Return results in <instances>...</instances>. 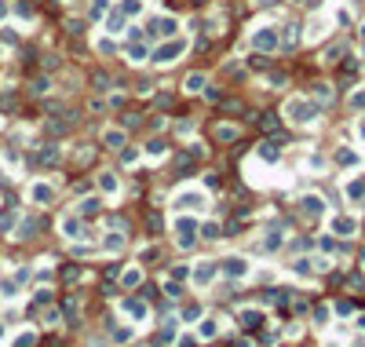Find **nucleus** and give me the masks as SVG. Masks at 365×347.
Instances as JSON below:
<instances>
[{"label":"nucleus","instance_id":"f257e3e1","mask_svg":"<svg viewBox=\"0 0 365 347\" xmlns=\"http://www.w3.org/2000/svg\"><path fill=\"white\" fill-rule=\"evenodd\" d=\"M186 48H190V40L186 37H168V40H161L154 51H150V62L154 66H172V62H179Z\"/></svg>","mask_w":365,"mask_h":347},{"label":"nucleus","instance_id":"f03ea898","mask_svg":"<svg viewBox=\"0 0 365 347\" xmlns=\"http://www.w3.org/2000/svg\"><path fill=\"white\" fill-rule=\"evenodd\" d=\"M318 102H311V99H303V95H292L289 102H285V117L292 121V124H314L318 121Z\"/></svg>","mask_w":365,"mask_h":347},{"label":"nucleus","instance_id":"7ed1b4c3","mask_svg":"<svg viewBox=\"0 0 365 347\" xmlns=\"http://www.w3.org/2000/svg\"><path fill=\"white\" fill-rule=\"evenodd\" d=\"M252 48L256 51H267V55L278 51L281 48V29L278 26H256L252 29Z\"/></svg>","mask_w":365,"mask_h":347},{"label":"nucleus","instance_id":"20e7f679","mask_svg":"<svg viewBox=\"0 0 365 347\" xmlns=\"http://www.w3.org/2000/svg\"><path fill=\"white\" fill-rule=\"evenodd\" d=\"M146 37H150V40L179 37V18H172V15H164V18H146Z\"/></svg>","mask_w":365,"mask_h":347},{"label":"nucleus","instance_id":"39448f33","mask_svg":"<svg viewBox=\"0 0 365 347\" xmlns=\"http://www.w3.org/2000/svg\"><path fill=\"white\" fill-rule=\"evenodd\" d=\"M175 212H201V208L208 205V198H205V190H197V187H186V190H179L175 194Z\"/></svg>","mask_w":365,"mask_h":347},{"label":"nucleus","instance_id":"423d86ee","mask_svg":"<svg viewBox=\"0 0 365 347\" xmlns=\"http://www.w3.org/2000/svg\"><path fill=\"white\" fill-rule=\"evenodd\" d=\"M172 230H175V241H179V249H190L194 241H197V219H190V216H179L172 223Z\"/></svg>","mask_w":365,"mask_h":347},{"label":"nucleus","instance_id":"0eeeda50","mask_svg":"<svg viewBox=\"0 0 365 347\" xmlns=\"http://www.w3.org/2000/svg\"><path fill=\"white\" fill-rule=\"evenodd\" d=\"M58 230H62V238H69V241L84 238V223H80V216H62V219H58Z\"/></svg>","mask_w":365,"mask_h":347},{"label":"nucleus","instance_id":"6e6552de","mask_svg":"<svg viewBox=\"0 0 365 347\" xmlns=\"http://www.w3.org/2000/svg\"><path fill=\"white\" fill-rule=\"evenodd\" d=\"M29 201L33 205H51L55 201V187L51 183H29Z\"/></svg>","mask_w":365,"mask_h":347},{"label":"nucleus","instance_id":"1a4fd4ad","mask_svg":"<svg viewBox=\"0 0 365 347\" xmlns=\"http://www.w3.org/2000/svg\"><path fill=\"white\" fill-rule=\"evenodd\" d=\"M124 29H128V18L117 7H110V11H106V33H110V37H121Z\"/></svg>","mask_w":365,"mask_h":347},{"label":"nucleus","instance_id":"9d476101","mask_svg":"<svg viewBox=\"0 0 365 347\" xmlns=\"http://www.w3.org/2000/svg\"><path fill=\"white\" fill-rule=\"evenodd\" d=\"M223 274H227V278H245V274H249V260H245V256L223 260Z\"/></svg>","mask_w":365,"mask_h":347},{"label":"nucleus","instance_id":"9b49d317","mask_svg":"<svg viewBox=\"0 0 365 347\" xmlns=\"http://www.w3.org/2000/svg\"><path fill=\"white\" fill-rule=\"evenodd\" d=\"M216 263H212V260H201V263H197V267H194V285H208L212 282V278H216Z\"/></svg>","mask_w":365,"mask_h":347},{"label":"nucleus","instance_id":"f8f14e48","mask_svg":"<svg viewBox=\"0 0 365 347\" xmlns=\"http://www.w3.org/2000/svg\"><path fill=\"white\" fill-rule=\"evenodd\" d=\"M300 208H303V216H311V219H318L325 212V201L318 198V194H307V198H300Z\"/></svg>","mask_w":365,"mask_h":347},{"label":"nucleus","instance_id":"ddd939ff","mask_svg":"<svg viewBox=\"0 0 365 347\" xmlns=\"http://www.w3.org/2000/svg\"><path fill=\"white\" fill-rule=\"evenodd\" d=\"M99 190L106 194V198H113V194L121 190V179H117V172H110V168L99 172Z\"/></svg>","mask_w":365,"mask_h":347},{"label":"nucleus","instance_id":"4468645a","mask_svg":"<svg viewBox=\"0 0 365 347\" xmlns=\"http://www.w3.org/2000/svg\"><path fill=\"white\" fill-rule=\"evenodd\" d=\"M355 230H358V223H355L351 216H336V219H333V234H340V238H351Z\"/></svg>","mask_w":365,"mask_h":347},{"label":"nucleus","instance_id":"2eb2a0df","mask_svg":"<svg viewBox=\"0 0 365 347\" xmlns=\"http://www.w3.org/2000/svg\"><path fill=\"white\" fill-rule=\"evenodd\" d=\"M205 88H208V77L205 73H190V77L183 80V91H190V95H197V91H205Z\"/></svg>","mask_w":365,"mask_h":347},{"label":"nucleus","instance_id":"dca6fc26","mask_svg":"<svg viewBox=\"0 0 365 347\" xmlns=\"http://www.w3.org/2000/svg\"><path fill=\"white\" fill-rule=\"evenodd\" d=\"M102 143L110 146V150H124V132L121 128H106L102 132Z\"/></svg>","mask_w":365,"mask_h":347},{"label":"nucleus","instance_id":"f3484780","mask_svg":"<svg viewBox=\"0 0 365 347\" xmlns=\"http://www.w3.org/2000/svg\"><path fill=\"white\" fill-rule=\"evenodd\" d=\"M256 157H260V161H270V165H274V161L281 157V143H263L260 150H256Z\"/></svg>","mask_w":365,"mask_h":347},{"label":"nucleus","instance_id":"a211bd4d","mask_svg":"<svg viewBox=\"0 0 365 347\" xmlns=\"http://www.w3.org/2000/svg\"><path fill=\"white\" fill-rule=\"evenodd\" d=\"M99 205H102L99 198H80V201H77V216H95Z\"/></svg>","mask_w":365,"mask_h":347},{"label":"nucleus","instance_id":"6ab92c4d","mask_svg":"<svg viewBox=\"0 0 365 347\" xmlns=\"http://www.w3.org/2000/svg\"><path fill=\"white\" fill-rule=\"evenodd\" d=\"M117 11H121L124 18H135V15H143V0H121Z\"/></svg>","mask_w":365,"mask_h":347},{"label":"nucleus","instance_id":"aec40b11","mask_svg":"<svg viewBox=\"0 0 365 347\" xmlns=\"http://www.w3.org/2000/svg\"><path fill=\"white\" fill-rule=\"evenodd\" d=\"M139 282H143V271H139V267H128V271H121V285H124V289H135Z\"/></svg>","mask_w":365,"mask_h":347},{"label":"nucleus","instance_id":"412c9836","mask_svg":"<svg viewBox=\"0 0 365 347\" xmlns=\"http://www.w3.org/2000/svg\"><path fill=\"white\" fill-rule=\"evenodd\" d=\"M128 59H132V62H146L150 59V48H146V44H128Z\"/></svg>","mask_w":365,"mask_h":347},{"label":"nucleus","instance_id":"4be33fe9","mask_svg":"<svg viewBox=\"0 0 365 347\" xmlns=\"http://www.w3.org/2000/svg\"><path fill=\"white\" fill-rule=\"evenodd\" d=\"M336 165H344V168H351V165H358V154L351 146H340L336 150Z\"/></svg>","mask_w":365,"mask_h":347},{"label":"nucleus","instance_id":"5701e85b","mask_svg":"<svg viewBox=\"0 0 365 347\" xmlns=\"http://www.w3.org/2000/svg\"><path fill=\"white\" fill-rule=\"evenodd\" d=\"M37 230H40V219H22L18 223V238H37Z\"/></svg>","mask_w":365,"mask_h":347},{"label":"nucleus","instance_id":"b1692460","mask_svg":"<svg viewBox=\"0 0 365 347\" xmlns=\"http://www.w3.org/2000/svg\"><path fill=\"white\" fill-rule=\"evenodd\" d=\"M238 318H241V326H245V329H256V326L263 322V315H260V311H252V307H245Z\"/></svg>","mask_w":365,"mask_h":347},{"label":"nucleus","instance_id":"393cba45","mask_svg":"<svg viewBox=\"0 0 365 347\" xmlns=\"http://www.w3.org/2000/svg\"><path fill=\"white\" fill-rule=\"evenodd\" d=\"M106 11H110V0H91L88 18H91V22H99V18H106Z\"/></svg>","mask_w":365,"mask_h":347},{"label":"nucleus","instance_id":"a878e982","mask_svg":"<svg viewBox=\"0 0 365 347\" xmlns=\"http://www.w3.org/2000/svg\"><path fill=\"white\" fill-rule=\"evenodd\" d=\"M121 307H124V311H128L132 318H146V304H139V300H124Z\"/></svg>","mask_w":365,"mask_h":347},{"label":"nucleus","instance_id":"bb28decb","mask_svg":"<svg viewBox=\"0 0 365 347\" xmlns=\"http://www.w3.org/2000/svg\"><path fill=\"white\" fill-rule=\"evenodd\" d=\"M143 150H146V157H164V154H168V146H164L161 139H150Z\"/></svg>","mask_w":365,"mask_h":347},{"label":"nucleus","instance_id":"cd10ccee","mask_svg":"<svg viewBox=\"0 0 365 347\" xmlns=\"http://www.w3.org/2000/svg\"><path fill=\"white\" fill-rule=\"evenodd\" d=\"M281 44H285V48L300 44V26H285V33H281Z\"/></svg>","mask_w":365,"mask_h":347},{"label":"nucleus","instance_id":"c85d7f7f","mask_svg":"<svg viewBox=\"0 0 365 347\" xmlns=\"http://www.w3.org/2000/svg\"><path fill=\"white\" fill-rule=\"evenodd\" d=\"M197 333H201L205 340H212V337H216V333H219V322H216V318H205V322H201V329H197Z\"/></svg>","mask_w":365,"mask_h":347},{"label":"nucleus","instance_id":"c756f323","mask_svg":"<svg viewBox=\"0 0 365 347\" xmlns=\"http://www.w3.org/2000/svg\"><path fill=\"white\" fill-rule=\"evenodd\" d=\"M347 198H355V201H362V198H365V179L347 183Z\"/></svg>","mask_w":365,"mask_h":347},{"label":"nucleus","instance_id":"7c9ffc66","mask_svg":"<svg viewBox=\"0 0 365 347\" xmlns=\"http://www.w3.org/2000/svg\"><path fill=\"white\" fill-rule=\"evenodd\" d=\"M325 33V18H311V26H307V40H318Z\"/></svg>","mask_w":365,"mask_h":347},{"label":"nucleus","instance_id":"2f4dec72","mask_svg":"<svg viewBox=\"0 0 365 347\" xmlns=\"http://www.w3.org/2000/svg\"><path fill=\"white\" fill-rule=\"evenodd\" d=\"M11 227H15V208H0V230H11Z\"/></svg>","mask_w":365,"mask_h":347},{"label":"nucleus","instance_id":"473e14b6","mask_svg":"<svg viewBox=\"0 0 365 347\" xmlns=\"http://www.w3.org/2000/svg\"><path fill=\"white\" fill-rule=\"evenodd\" d=\"M29 88H33V95H48V91H51V80H48V77H37Z\"/></svg>","mask_w":365,"mask_h":347},{"label":"nucleus","instance_id":"72a5a7b5","mask_svg":"<svg viewBox=\"0 0 365 347\" xmlns=\"http://www.w3.org/2000/svg\"><path fill=\"white\" fill-rule=\"evenodd\" d=\"M124 249V234H110L106 238V252H121Z\"/></svg>","mask_w":365,"mask_h":347},{"label":"nucleus","instance_id":"f704fd0d","mask_svg":"<svg viewBox=\"0 0 365 347\" xmlns=\"http://www.w3.org/2000/svg\"><path fill=\"white\" fill-rule=\"evenodd\" d=\"M234 135H238V128H234V124H219V128H216V139H223V143H230Z\"/></svg>","mask_w":365,"mask_h":347},{"label":"nucleus","instance_id":"c9c22d12","mask_svg":"<svg viewBox=\"0 0 365 347\" xmlns=\"http://www.w3.org/2000/svg\"><path fill=\"white\" fill-rule=\"evenodd\" d=\"M40 161H44V165H51V161H58V146H55V143H48V146L40 150Z\"/></svg>","mask_w":365,"mask_h":347},{"label":"nucleus","instance_id":"e433bc0d","mask_svg":"<svg viewBox=\"0 0 365 347\" xmlns=\"http://www.w3.org/2000/svg\"><path fill=\"white\" fill-rule=\"evenodd\" d=\"M314 99L318 102H329V99H333V88H329V84H314Z\"/></svg>","mask_w":365,"mask_h":347},{"label":"nucleus","instance_id":"4c0bfd02","mask_svg":"<svg viewBox=\"0 0 365 347\" xmlns=\"http://www.w3.org/2000/svg\"><path fill=\"white\" fill-rule=\"evenodd\" d=\"M179 318H183V322H194V318H201V307H197V304H186Z\"/></svg>","mask_w":365,"mask_h":347},{"label":"nucleus","instance_id":"58836bf2","mask_svg":"<svg viewBox=\"0 0 365 347\" xmlns=\"http://www.w3.org/2000/svg\"><path fill=\"white\" fill-rule=\"evenodd\" d=\"M340 55H344V48H340V44H333V48H325L322 62H340Z\"/></svg>","mask_w":365,"mask_h":347},{"label":"nucleus","instance_id":"ea45409f","mask_svg":"<svg viewBox=\"0 0 365 347\" xmlns=\"http://www.w3.org/2000/svg\"><path fill=\"white\" fill-rule=\"evenodd\" d=\"M95 48H99L102 55H113V51H117V44H113L110 37H99V40H95Z\"/></svg>","mask_w":365,"mask_h":347},{"label":"nucleus","instance_id":"a19ab883","mask_svg":"<svg viewBox=\"0 0 365 347\" xmlns=\"http://www.w3.org/2000/svg\"><path fill=\"white\" fill-rule=\"evenodd\" d=\"M157 256H161V249H157V245H150V249L139 252V263H150V260H157Z\"/></svg>","mask_w":365,"mask_h":347},{"label":"nucleus","instance_id":"79ce46f5","mask_svg":"<svg viewBox=\"0 0 365 347\" xmlns=\"http://www.w3.org/2000/svg\"><path fill=\"white\" fill-rule=\"evenodd\" d=\"M91 84H95V91H110V77H106V73H95V77H91Z\"/></svg>","mask_w":365,"mask_h":347},{"label":"nucleus","instance_id":"37998d69","mask_svg":"<svg viewBox=\"0 0 365 347\" xmlns=\"http://www.w3.org/2000/svg\"><path fill=\"white\" fill-rule=\"evenodd\" d=\"M351 110H365V88H358L355 95H351Z\"/></svg>","mask_w":365,"mask_h":347},{"label":"nucleus","instance_id":"c03bdc74","mask_svg":"<svg viewBox=\"0 0 365 347\" xmlns=\"http://www.w3.org/2000/svg\"><path fill=\"white\" fill-rule=\"evenodd\" d=\"M164 293H168L172 300H179V293H183V289H179V282H175V278H168V282H164Z\"/></svg>","mask_w":365,"mask_h":347},{"label":"nucleus","instance_id":"a18cd8bd","mask_svg":"<svg viewBox=\"0 0 365 347\" xmlns=\"http://www.w3.org/2000/svg\"><path fill=\"white\" fill-rule=\"evenodd\" d=\"M278 245H281V234H278V230H274V234H270V238L263 241V249H267V252H274Z\"/></svg>","mask_w":365,"mask_h":347},{"label":"nucleus","instance_id":"49530a36","mask_svg":"<svg viewBox=\"0 0 365 347\" xmlns=\"http://www.w3.org/2000/svg\"><path fill=\"white\" fill-rule=\"evenodd\" d=\"M201 234H205V238H223V234H219V223H205Z\"/></svg>","mask_w":365,"mask_h":347},{"label":"nucleus","instance_id":"de8ad7c7","mask_svg":"<svg viewBox=\"0 0 365 347\" xmlns=\"http://www.w3.org/2000/svg\"><path fill=\"white\" fill-rule=\"evenodd\" d=\"M260 124H263L267 132H274L278 128V117H274V113H267V117H260Z\"/></svg>","mask_w":365,"mask_h":347},{"label":"nucleus","instance_id":"09e8293b","mask_svg":"<svg viewBox=\"0 0 365 347\" xmlns=\"http://www.w3.org/2000/svg\"><path fill=\"white\" fill-rule=\"evenodd\" d=\"M33 300H37V304H48V300H51V289H37V293H33Z\"/></svg>","mask_w":365,"mask_h":347},{"label":"nucleus","instance_id":"8fccbe9b","mask_svg":"<svg viewBox=\"0 0 365 347\" xmlns=\"http://www.w3.org/2000/svg\"><path fill=\"white\" fill-rule=\"evenodd\" d=\"M314 322H318V326H325V322H329V311L318 307V311H314Z\"/></svg>","mask_w":365,"mask_h":347},{"label":"nucleus","instance_id":"3c124183","mask_svg":"<svg viewBox=\"0 0 365 347\" xmlns=\"http://www.w3.org/2000/svg\"><path fill=\"white\" fill-rule=\"evenodd\" d=\"M29 344H33V333H22V337L15 340V347H29Z\"/></svg>","mask_w":365,"mask_h":347},{"label":"nucleus","instance_id":"603ef678","mask_svg":"<svg viewBox=\"0 0 365 347\" xmlns=\"http://www.w3.org/2000/svg\"><path fill=\"white\" fill-rule=\"evenodd\" d=\"M121 157H124V165H135V161H139V154H135V150H124Z\"/></svg>","mask_w":365,"mask_h":347},{"label":"nucleus","instance_id":"864d4df0","mask_svg":"<svg viewBox=\"0 0 365 347\" xmlns=\"http://www.w3.org/2000/svg\"><path fill=\"white\" fill-rule=\"evenodd\" d=\"M164 128V117H150V132H161Z\"/></svg>","mask_w":365,"mask_h":347},{"label":"nucleus","instance_id":"5fc2aeb1","mask_svg":"<svg viewBox=\"0 0 365 347\" xmlns=\"http://www.w3.org/2000/svg\"><path fill=\"white\" fill-rule=\"evenodd\" d=\"M186 274H190V267H175V271H172V278H175V282H183Z\"/></svg>","mask_w":365,"mask_h":347},{"label":"nucleus","instance_id":"6e6d98bb","mask_svg":"<svg viewBox=\"0 0 365 347\" xmlns=\"http://www.w3.org/2000/svg\"><path fill=\"white\" fill-rule=\"evenodd\" d=\"M7 18V0H0V22Z\"/></svg>","mask_w":365,"mask_h":347},{"label":"nucleus","instance_id":"4d7b16f0","mask_svg":"<svg viewBox=\"0 0 365 347\" xmlns=\"http://www.w3.org/2000/svg\"><path fill=\"white\" fill-rule=\"evenodd\" d=\"M358 37H362V48H365V26H362V33H358Z\"/></svg>","mask_w":365,"mask_h":347},{"label":"nucleus","instance_id":"13d9d810","mask_svg":"<svg viewBox=\"0 0 365 347\" xmlns=\"http://www.w3.org/2000/svg\"><path fill=\"white\" fill-rule=\"evenodd\" d=\"M4 183H7V176H4V172H0V187H4Z\"/></svg>","mask_w":365,"mask_h":347},{"label":"nucleus","instance_id":"bf43d9fd","mask_svg":"<svg viewBox=\"0 0 365 347\" xmlns=\"http://www.w3.org/2000/svg\"><path fill=\"white\" fill-rule=\"evenodd\" d=\"M256 4H274V0H256Z\"/></svg>","mask_w":365,"mask_h":347},{"label":"nucleus","instance_id":"052dcab7","mask_svg":"<svg viewBox=\"0 0 365 347\" xmlns=\"http://www.w3.org/2000/svg\"><path fill=\"white\" fill-rule=\"evenodd\" d=\"M0 340H4V326H0Z\"/></svg>","mask_w":365,"mask_h":347},{"label":"nucleus","instance_id":"680f3d73","mask_svg":"<svg viewBox=\"0 0 365 347\" xmlns=\"http://www.w3.org/2000/svg\"><path fill=\"white\" fill-rule=\"evenodd\" d=\"M362 139H365V124H362Z\"/></svg>","mask_w":365,"mask_h":347}]
</instances>
